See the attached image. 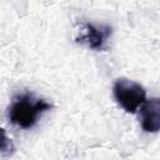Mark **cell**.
Masks as SVG:
<instances>
[{"label": "cell", "mask_w": 160, "mask_h": 160, "mask_svg": "<svg viewBox=\"0 0 160 160\" xmlns=\"http://www.w3.org/2000/svg\"><path fill=\"white\" fill-rule=\"evenodd\" d=\"M51 108L52 105L46 100L38 99L30 92H24L12 99L8 109V116L12 125L21 129H30Z\"/></svg>", "instance_id": "cell-1"}, {"label": "cell", "mask_w": 160, "mask_h": 160, "mask_svg": "<svg viewBox=\"0 0 160 160\" xmlns=\"http://www.w3.org/2000/svg\"><path fill=\"white\" fill-rule=\"evenodd\" d=\"M112 92L118 104L129 114H135L139 106L146 101V91L142 85L125 78L114 82Z\"/></svg>", "instance_id": "cell-2"}, {"label": "cell", "mask_w": 160, "mask_h": 160, "mask_svg": "<svg viewBox=\"0 0 160 160\" xmlns=\"http://www.w3.org/2000/svg\"><path fill=\"white\" fill-rule=\"evenodd\" d=\"M111 26L106 24L84 22L80 28L79 36H76V41L84 42L94 50H104L106 49V44L109 38L111 36Z\"/></svg>", "instance_id": "cell-3"}, {"label": "cell", "mask_w": 160, "mask_h": 160, "mask_svg": "<svg viewBox=\"0 0 160 160\" xmlns=\"http://www.w3.org/2000/svg\"><path fill=\"white\" fill-rule=\"evenodd\" d=\"M141 128L145 132L160 131V98H152L145 101L139 112Z\"/></svg>", "instance_id": "cell-4"}, {"label": "cell", "mask_w": 160, "mask_h": 160, "mask_svg": "<svg viewBox=\"0 0 160 160\" xmlns=\"http://www.w3.org/2000/svg\"><path fill=\"white\" fill-rule=\"evenodd\" d=\"M12 151H14V145H12L11 140H9L6 138L5 130L2 129V131H1V154L8 155V154H11Z\"/></svg>", "instance_id": "cell-5"}]
</instances>
